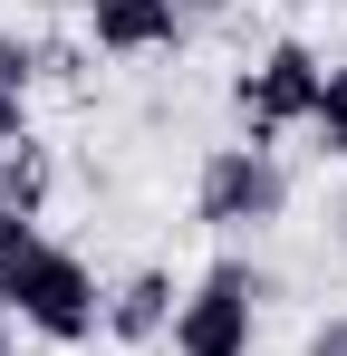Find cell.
<instances>
[{
    "label": "cell",
    "mask_w": 347,
    "mask_h": 356,
    "mask_svg": "<svg viewBox=\"0 0 347 356\" xmlns=\"http://www.w3.org/2000/svg\"><path fill=\"white\" fill-rule=\"evenodd\" d=\"M29 87H39V49L20 29H0V97H29Z\"/></svg>",
    "instance_id": "9"
},
{
    "label": "cell",
    "mask_w": 347,
    "mask_h": 356,
    "mask_svg": "<svg viewBox=\"0 0 347 356\" xmlns=\"http://www.w3.org/2000/svg\"><path fill=\"white\" fill-rule=\"evenodd\" d=\"M261 298H270V280L241 250H222L193 289L174 298V356H251V308Z\"/></svg>",
    "instance_id": "3"
},
{
    "label": "cell",
    "mask_w": 347,
    "mask_h": 356,
    "mask_svg": "<svg viewBox=\"0 0 347 356\" xmlns=\"http://www.w3.org/2000/svg\"><path fill=\"white\" fill-rule=\"evenodd\" d=\"M309 135H318V154H338V164H347V87H338V77H328V97H318Z\"/></svg>",
    "instance_id": "10"
},
{
    "label": "cell",
    "mask_w": 347,
    "mask_h": 356,
    "mask_svg": "<svg viewBox=\"0 0 347 356\" xmlns=\"http://www.w3.org/2000/svg\"><path fill=\"white\" fill-rule=\"evenodd\" d=\"M49 193H58V154L39 145V135H20L10 154H0V212H49Z\"/></svg>",
    "instance_id": "7"
},
{
    "label": "cell",
    "mask_w": 347,
    "mask_h": 356,
    "mask_svg": "<svg viewBox=\"0 0 347 356\" xmlns=\"http://www.w3.org/2000/svg\"><path fill=\"white\" fill-rule=\"evenodd\" d=\"M20 135H29V97H0V154H10Z\"/></svg>",
    "instance_id": "11"
},
{
    "label": "cell",
    "mask_w": 347,
    "mask_h": 356,
    "mask_svg": "<svg viewBox=\"0 0 347 356\" xmlns=\"http://www.w3.org/2000/svg\"><path fill=\"white\" fill-rule=\"evenodd\" d=\"M328 77H338V87H347V58H338V67H328Z\"/></svg>",
    "instance_id": "14"
},
{
    "label": "cell",
    "mask_w": 347,
    "mask_h": 356,
    "mask_svg": "<svg viewBox=\"0 0 347 356\" xmlns=\"http://www.w3.org/2000/svg\"><path fill=\"white\" fill-rule=\"evenodd\" d=\"M0 356H10V308H0Z\"/></svg>",
    "instance_id": "13"
},
{
    "label": "cell",
    "mask_w": 347,
    "mask_h": 356,
    "mask_svg": "<svg viewBox=\"0 0 347 356\" xmlns=\"http://www.w3.org/2000/svg\"><path fill=\"white\" fill-rule=\"evenodd\" d=\"M77 19L107 58H155L183 39V0H77Z\"/></svg>",
    "instance_id": "5"
},
{
    "label": "cell",
    "mask_w": 347,
    "mask_h": 356,
    "mask_svg": "<svg viewBox=\"0 0 347 356\" xmlns=\"http://www.w3.org/2000/svg\"><path fill=\"white\" fill-rule=\"evenodd\" d=\"M10 318L29 327V337H49V347H87L97 327H107V289H97V270L77 260V250H39V270H29V289L10 298Z\"/></svg>",
    "instance_id": "4"
},
{
    "label": "cell",
    "mask_w": 347,
    "mask_h": 356,
    "mask_svg": "<svg viewBox=\"0 0 347 356\" xmlns=\"http://www.w3.org/2000/svg\"><path fill=\"white\" fill-rule=\"evenodd\" d=\"M338 241H347V212H338Z\"/></svg>",
    "instance_id": "15"
},
{
    "label": "cell",
    "mask_w": 347,
    "mask_h": 356,
    "mask_svg": "<svg viewBox=\"0 0 347 356\" xmlns=\"http://www.w3.org/2000/svg\"><path fill=\"white\" fill-rule=\"evenodd\" d=\"M39 250H49V232L29 222V212H0V308L29 289V270H39Z\"/></svg>",
    "instance_id": "8"
},
{
    "label": "cell",
    "mask_w": 347,
    "mask_h": 356,
    "mask_svg": "<svg viewBox=\"0 0 347 356\" xmlns=\"http://www.w3.org/2000/svg\"><path fill=\"white\" fill-rule=\"evenodd\" d=\"M318 97H328V58H318L309 39H270V49H261V67H241V77H231L241 145H280L289 125L318 116Z\"/></svg>",
    "instance_id": "1"
},
{
    "label": "cell",
    "mask_w": 347,
    "mask_h": 356,
    "mask_svg": "<svg viewBox=\"0 0 347 356\" xmlns=\"http://www.w3.org/2000/svg\"><path fill=\"white\" fill-rule=\"evenodd\" d=\"M289 212V164L270 145H213L193 183V222L203 232H270Z\"/></svg>",
    "instance_id": "2"
},
{
    "label": "cell",
    "mask_w": 347,
    "mask_h": 356,
    "mask_svg": "<svg viewBox=\"0 0 347 356\" xmlns=\"http://www.w3.org/2000/svg\"><path fill=\"white\" fill-rule=\"evenodd\" d=\"M107 337L116 347H155V337H174V270H125L107 289Z\"/></svg>",
    "instance_id": "6"
},
{
    "label": "cell",
    "mask_w": 347,
    "mask_h": 356,
    "mask_svg": "<svg viewBox=\"0 0 347 356\" xmlns=\"http://www.w3.org/2000/svg\"><path fill=\"white\" fill-rule=\"evenodd\" d=\"M309 356H347V318H328V327L309 337Z\"/></svg>",
    "instance_id": "12"
}]
</instances>
